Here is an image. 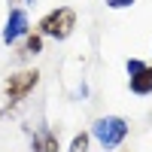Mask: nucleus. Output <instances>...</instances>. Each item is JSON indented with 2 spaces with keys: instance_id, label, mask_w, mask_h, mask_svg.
<instances>
[{
  "instance_id": "nucleus-7",
  "label": "nucleus",
  "mask_w": 152,
  "mask_h": 152,
  "mask_svg": "<svg viewBox=\"0 0 152 152\" xmlns=\"http://www.w3.org/2000/svg\"><path fill=\"white\" fill-rule=\"evenodd\" d=\"M67 152H88V134H85V131H82V134H76Z\"/></svg>"
},
{
  "instance_id": "nucleus-4",
  "label": "nucleus",
  "mask_w": 152,
  "mask_h": 152,
  "mask_svg": "<svg viewBox=\"0 0 152 152\" xmlns=\"http://www.w3.org/2000/svg\"><path fill=\"white\" fill-rule=\"evenodd\" d=\"M31 31V21H28V12L24 9H9V18L3 24V43L6 46H15L18 40H24Z\"/></svg>"
},
{
  "instance_id": "nucleus-2",
  "label": "nucleus",
  "mask_w": 152,
  "mask_h": 152,
  "mask_svg": "<svg viewBox=\"0 0 152 152\" xmlns=\"http://www.w3.org/2000/svg\"><path fill=\"white\" fill-rule=\"evenodd\" d=\"M73 28H76V9H70V6H58L40 18V34L52 37V40H67Z\"/></svg>"
},
{
  "instance_id": "nucleus-3",
  "label": "nucleus",
  "mask_w": 152,
  "mask_h": 152,
  "mask_svg": "<svg viewBox=\"0 0 152 152\" xmlns=\"http://www.w3.org/2000/svg\"><path fill=\"white\" fill-rule=\"evenodd\" d=\"M37 82H40V73L37 70H21L15 76H9L6 79V100H9V107H15L18 100H24L37 88Z\"/></svg>"
},
{
  "instance_id": "nucleus-10",
  "label": "nucleus",
  "mask_w": 152,
  "mask_h": 152,
  "mask_svg": "<svg viewBox=\"0 0 152 152\" xmlns=\"http://www.w3.org/2000/svg\"><path fill=\"white\" fill-rule=\"evenodd\" d=\"M24 3H34V0H24Z\"/></svg>"
},
{
  "instance_id": "nucleus-1",
  "label": "nucleus",
  "mask_w": 152,
  "mask_h": 152,
  "mask_svg": "<svg viewBox=\"0 0 152 152\" xmlns=\"http://www.w3.org/2000/svg\"><path fill=\"white\" fill-rule=\"evenodd\" d=\"M91 137L104 146V152H113L125 143V137H128V122L122 116H104L91 125Z\"/></svg>"
},
{
  "instance_id": "nucleus-8",
  "label": "nucleus",
  "mask_w": 152,
  "mask_h": 152,
  "mask_svg": "<svg viewBox=\"0 0 152 152\" xmlns=\"http://www.w3.org/2000/svg\"><path fill=\"white\" fill-rule=\"evenodd\" d=\"M40 49H43V40H40V37H28V40H24V55H37V52H40Z\"/></svg>"
},
{
  "instance_id": "nucleus-6",
  "label": "nucleus",
  "mask_w": 152,
  "mask_h": 152,
  "mask_svg": "<svg viewBox=\"0 0 152 152\" xmlns=\"http://www.w3.org/2000/svg\"><path fill=\"white\" fill-rule=\"evenodd\" d=\"M128 85H131V91H134V94H152V67L143 64L137 73H131Z\"/></svg>"
},
{
  "instance_id": "nucleus-9",
  "label": "nucleus",
  "mask_w": 152,
  "mask_h": 152,
  "mask_svg": "<svg viewBox=\"0 0 152 152\" xmlns=\"http://www.w3.org/2000/svg\"><path fill=\"white\" fill-rule=\"evenodd\" d=\"M110 9H125V6H134V0H107Z\"/></svg>"
},
{
  "instance_id": "nucleus-5",
  "label": "nucleus",
  "mask_w": 152,
  "mask_h": 152,
  "mask_svg": "<svg viewBox=\"0 0 152 152\" xmlns=\"http://www.w3.org/2000/svg\"><path fill=\"white\" fill-rule=\"evenodd\" d=\"M31 149H34V152H61L58 134H55V131H49V128L37 131V134H34V140H31Z\"/></svg>"
}]
</instances>
